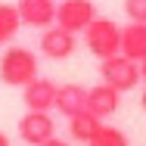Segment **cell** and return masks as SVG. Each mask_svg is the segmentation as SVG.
<instances>
[{
  "label": "cell",
  "instance_id": "6da1fadb",
  "mask_svg": "<svg viewBox=\"0 0 146 146\" xmlns=\"http://www.w3.org/2000/svg\"><path fill=\"white\" fill-rule=\"evenodd\" d=\"M37 78V56L28 47H9L0 56V81L6 87H25Z\"/></svg>",
  "mask_w": 146,
  "mask_h": 146
},
{
  "label": "cell",
  "instance_id": "7a4b0ae2",
  "mask_svg": "<svg viewBox=\"0 0 146 146\" xmlns=\"http://www.w3.org/2000/svg\"><path fill=\"white\" fill-rule=\"evenodd\" d=\"M81 34H84V47L96 59H109L115 53H121V28L109 16H96Z\"/></svg>",
  "mask_w": 146,
  "mask_h": 146
},
{
  "label": "cell",
  "instance_id": "3957f363",
  "mask_svg": "<svg viewBox=\"0 0 146 146\" xmlns=\"http://www.w3.org/2000/svg\"><path fill=\"white\" fill-rule=\"evenodd\" d=\"M100 75H103V84L115 87L118 93H127L140 84V62L115 53L109 59H100Z\"/></svg>",
  "mask_w": 146,
  "mask_h": 146
},
{
  "label": "cell",
  "instance_id": "277c9868",
  "mask_svg": "<svg viewBox=\"0 0 146 146\" xmlns=\"http://www.w3.org/2000/svg\"><path fill=\"white\" fill-rule=\"evenodd\" d=\"M93 19H96L93 0H62V3H56V22L53 25L72 31V34H81Z\"/></svg>",
  "mask_w": 146,
  "mask_h": 146
},
{
  "label": "cell",
  "instance_id": "5b68a950",
  "mask_svg": "<svg viewBox=\"0 0 146 146\" xmlns=\"http://www.w3.org/2000/svg\"><path fill=\"white\" fill-rule=\"evenodd\" d=\"M78 34H72V31L59 28V25H50V28L40 31V40H37V47H40V53L47 59H68L75 50H78V40H75Z\"/></svg>",
  "mask_w": 146,
  "mask_h": 146
},
{
  "label": "cell",
  "instance_id": "8992f818",
  "mask_svg": "<svg viewBox=\"0 0 146 146\" xmlns=\"http://www.w3.org/2000/svg\"><path fill=\"white\" fill-rule=\"evenodd\" d=\"M19 137L25 140L28 146H40L44 140L56 137V121L50 112H25L19 118Z\"/></svg>",
  "mask_w": 146,
  "mask_h": 146
},
{
  "label": "cell",
  "instance_id": "52a82bcc",
  "mask_svg": "<svg viewBox=\"0 0 146 146\" xmlns=\"http://www.w3.org/2000/svg\"><path fill=\"white\" fill-rule=\"evenodd\" d=\"M19 19L28 28H50L56 22V0H16Z\"/></svg>",
  "mask_w": 146,
  "mask_h": 146
},
{
  "label": "cell",
  "instance_id": "ba28073f",
  "mask_svg": "<svg viewBox=\"0 0 146 146\" xmlns=\"http://www.w3.org/2000/svg\"><path fill=\"white\" fill-rule=\"evenodd\" d=\"M56 90L59 84H53L50 78H34L28 81L25 87H22V100H25V109L31 112H50L53 109V103H56Z\"/></svg>",
  "mask_w": 146,
  "mask_h": 146
},
{
  "label": "cell",
  "instance_id": "9c48e42d",
  "mask_svg": "<svg viewBox=\"0 0 146 146\" xmlns=\"http://www.w3.org/2000/svg\"><path fill=\"white\" fill-rule=\"evenodd\" d=\"M118 103H121V93H118L115 87H109V84H93V87H87V109L93 112L96 118H109L115 115Z\"/></svg>",
  "mask_w": 146,
  "mask_h": 146
},
{
  "label": "cell",
  "instance_id": "30bf717a",
  "mask_svg": "<svg viewBox=\"0 0 146 146\" xmlns=\"http://www.w3.org/2000/svg\"><path fill=\"white\" fill-rule=\"evenodd\" d=\"M53 109L62 112L65 118L84 112V109H87V87H81V84H62V87L56 90V103H53Z\"/></svg>",
  "mask_w": 146,
  "mask_h": 146
},
{
  "label": "cell",
  "instance_id": "8fae6325",
  "mask_svg": "<svg viewBox=\"0 0 146 146\" xmlns=\"http://www.w3.org/2000/svg\"><path fill=\"white\" fill-rule=\"evenodd\" d=\"M121 56L134 62L146 59V22H131L121 28Z\"/></svg>",
  "mask_w": 146,
  "mask_h": 146
},
{
  "label": "cell",
  "instance_id": "7c38bea8",
  "mask_svg": "<svg viewBox=\"0 0 146 146\" xmlns=\"http://www.w3.org/2000/svg\"><path fill=\"white\" fill-rule=\"evenodd\" d=\"M100 124H103V118H96L90 109H84V112H78V115L68 118V134H72V140L87 143L90 137L100 131Z\"/></svg>",
  "mask_w": 146,
  "mask_h": 146
},
{
  "label": "cell",
  "instance_id": "4fadbf2b",
  "mask_svg": "<svg viewBox=\"0 0 146 146\" xmlns=\"http://www.w3.org/2000/svg\"><path fill=\"white\" fill-rule=\"evenodd\" d=\"M19 28H22V19H19L16 3H0V47L9 44Z\"/></svg>",
  "mask_w": 146,
  "mask_h": 146
},
{
  "label": "cell",
  "instance_id": "5bb4252c",
  "mask_svg": "<svg viewBox=\"0 0 146 146\" xmlns=\"http://www.w3.org/2000/svg\"><path fill=\"white\" fill-rule=\"evenodd\" d=\"M87 146H131L127 134L121 127H112V124H100V131L87 140Z\"/></svg>",
  "mask_w": 146,
  "mask_h": 146
},
{
  "label": "cell",
  "instance_id": "9a60e30c",
  "mask_svg": "<svg viewBox=\"0 0 146 146\" xmlns=\"http://www.w3.org/2000/svg\"><path fill=\"white\" fill-rule=\"evenodd\" d=\"M124 16L131 22H146V0H124Z\"/></svg>",
  "mask_w": 146,
  "mask_h": 146
},
{
  "label": "cell",
  "instance_id": "2e32d148",
  "mask_svg": "<svg viewBox=\"0 0 146 146\" xmlns=\"http://www.w3.org/2000/svg\"><path fill=\"white\" fill-rule=\"evenodd\" d=\"M40 146H68L65 140H59V137H50V140H44Z\"/></svg>",
  "mask_w": 146,
  "mask_h": 146
},
{
  "label": "cell",
  "instance_id": "e0dca14e",
  "mask_svg": "<svg viewBox=\"0 0 146 146\" xmlns=\"http://www.w3.org/2000/svg\"><path fill=\"white\" fill-rule=\"evenodd\" d=\"M140 81H146V59H140Z\"/></svg>",
  "mask_w": 146,
  "mask_h": 146
},
{
  "label": "cell",
  "instance_id": "ac0fdd59",
  "mask_svg": "<svg viewBox=\"0 0 146 146\" xmlns=\"http://www.w3.org/2000/svg\"><path fill=\"white\" fill-rule=\"evenodd\" d=\"M0 146H9V137H6L3 131H0Z\"/></svg>",
  "mask_w": 146,
  "mask_h": 146
},
{
  "label": "cell",
  "instance_id": "d6986e66",
  "mask_svg": "<svg viewBox=\"0 0 146 146\" xmlns=\"http://www.w3.org/2000/svg\"><path fill=\"white\" fill-rule=\"evenodd\" d=\"M140 106H143V112H146V90H143V96H140Z\"/></svg>",
  "mask_w": 146,
  "mask_h": 146
}]
</instances>
